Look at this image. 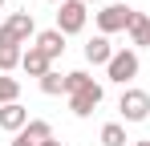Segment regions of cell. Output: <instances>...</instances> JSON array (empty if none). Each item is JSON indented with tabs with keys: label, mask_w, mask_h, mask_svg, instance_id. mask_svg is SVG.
Here are the masks:
<instances>
[{
	"label": "cell",
	"mask_w": 150,
	"mask_h": 146,
	"mask_svg": "<svg viewBox=\"0 0 150 146\" xmlns=\"http://www.w3.org/2000/svg\"><path fill=\"white\" fill-rule=\"evenodd\" d=\"M93 21H98V33H101V37L126 33L130 21H134V8H130V4H101V12H93Z\"/></svg>",
	"instance_id": "cell-1"
},
{
	"label": "cell",
	"mask_w": 150,
	"mask_h": 146,
	"mask_svg": "<svg viewBox=\"0 0 150 146\" xmlns=\"http://www.w3.org/2000/svg\"><path fill=\"white\" fill-rule=\"evenodd\" d=\"M101 97H105V89H101L93 77H85V81L77 85L73 94H69V110H73L77 118H89V114H93V110L101 106Z\"/></svg>",
	"instance_id": "cell-2"
},
{
	"label": "cell",
	"mask_w": 150,
	"mask_h": 146,
	"mask_svg": "<svg viewBox=\"0 0 150 146\" xmlns=\"http://www.w3.org/2000/svg\"><path fill=\"white\" fill-rule=\"evenodd\" d=\"M138 69H142L138 53H134V49H118V53L110 57V65H105V77L118 81V85H130V81L138 77Z\"/></svg>",
	"instance_id": "cell-3"
},
{
	"label": "cell",
	"mask_w": 150,
	"mask_h": 146,
	"mask_svg": "<svg viewBox=\"0 0 150 146\" xmlns=\"http://www.w3.org/2000/svg\"><path fill=\"white\" fill-rule=\"evenodd\" d=\"M85 21H89V4H81V0H65V4H57V24H53V28H61L65 37H73V33L85 28Z\"/></svg>",
	"instance_id": "cell-4"
},
{
	"label": "cell",
	"mask_w": 150,
	"mask_h": 146,
	"mask_svg": "<svg viewBox=\"0 0 150 146\" xmlns=\"http://www.w3.org/2000/svg\"><path fill=\"white\" fill-rule=\"evenodd\" d=\"M118 110H122V122H146L150 118V94L146 89H122L118 97Z\"/></svg>",
	"instance_id": "cell-5"
},
{
	"label": "cell",
	"mask_w": 150,
	"mask_h": 146,
	"mask_svg": "<svg viewBox=\"0 0 150 146\" xmlns=\"http://www.w3.org/2000/svg\"><path fill=\"white\" fill-rule=\"evenodd\" d=\"M4 28L12 33V41H16V45H28V41H37V21H33V12H28V8L12 12V16L4 21Z\"/></svg>",
	"instance_id": "cell-6"
},
{
	"label": "cell",
	"mask_w": 150,
	"mask_h": 146,
	"mask_svg": "<svg viewBox=\"0 0 150 146\" xmlns=\"http://www.w3.org/2000/svg\"><path fill=\"white\" fill-rule=\"evenodd\" d=\"M21 57H25V45H16V41H12V33L0 24V73L21 69Z\"/></svg>",
	"instance_id": "cell-7"
},
{
	"label": "cell",
	"mask_w": 150,
	"mask_h": 146,
	"mask_svg": "<svg viewBox=\"0 0 150 146\" xmlns=\"http://www.w3.org/2000/svg\"><path fill=\"white\" fill-rule=\"evenodd\" d=\"M28 122H33V118H28V110L21 106V101H12V106H0V130H8L12 138L25 130Z\"/></svg>",
	"instance_id": "cell-8"
},
{
	"label": "cell",
	"mask_w": 150,
	"mask_h": 146,
	"mask_svg": "<svg viewBox=\"0 0 150 146\" xmlns=\"http://www.w3.org/2000/svg\"><path fill=\"white\" fill-rule=\"evenodd\" d=\"M33 45L41 49L49 61H57V57L65 53V33H61V28H45V33H37V41H33Z\"/></svg>",
	"instance_id": "cell-9"
},
{
	"label": "cell",
	"mask_w": 150,
	"mask_h": 146,
	"mask_svg": "<svg viewBox=\"0 0 150 146\" xmlns=\"http://www.w3.org/2000/svg\"><path fill=\"white\" fill-rule=\"evenodd\" d=\"M21 69H25L28 77H37V81H41V77L53 69V61H49V57H45L37 45H28V49H25V57H21Z\"/></svg>",
	"instance_id": "cell-10"
},
{
	"label": "cell",
	"mask_w": 150,
	"mask_h": 146,
	"mask_svg": "<svg viewBox=\"0 0 150 146\" xmlns=\"http://www.w3.org/2000/svg\"><path fill=\"white\" fill-rule=\"evenodd\" d=\"M114 53H118V49L110 45V37H89V45H85V61H89V65H110V57H114Z\"/></svg>",
	"instance_id": "cell-11"
},
{
	"label": "cell",
	"mask_w": 150,
	"mask_h": 146,
	"mask_svg": "<svg viewBox=\"0 0 150 146\" xmlns=\"http://www.w3.org/2000/svg\"><path fill=\"white\" fill-rule=\"evenodd\" d=\"M126 33H130V45H134V49H146L150 45V16H146V12H134V21H130Z\"/></svg>",
	"instance_id": "cell-12"
},
{
	"label": "cell",
	"mask_w": 150,
	"mask_h": 146,
	"mask_svg": "<svg viewBox=\"0 0 150 146\" xmlns=\"http://www.w3.org/2000/svg\"><path fill=\"white\" fill-rule=\"evenodd\" d=\"M130 138H126V126L122 122H105L101 126V146H126Z\"/></svg>",
	"instance_id": "cell-13"
},
{
	"label": "cell",
	"mask_w": 150,
	"mask_h": 146,
	"mask_svg": "<svg viewBox=\"0 0 150 146\" xmlns=\"http://www.w3.org/2000/svg\"><path fill=\"white\" fill-rule=\"evenodd\" d=\"M12 101H21V81L0 73V106H12Z\"/></svg>",
	"instance_id": "cell-14"
},
{
	"label": "cell",
	"mask_w": 150,
	"mask_h": 146,
	"mask_svg": "<svg viewBox=\"0 0 150 146\" xmlns=\"http://www.w3.org/2000/svg\"><path fill=\"white\" fill-rule=\"evenodd\" d=\"M25 134L33 138V142H53V126H49V122H41V118H33V122H28V126H25Z\"/></svg>",
	"instance_id": "cell-15"
},
{
	"label": "cell",
	"mask_w": 150,
	"mask_h": 146,
	"mask_svg": "<svg viewBox=\"0 0 150 146\" xmlns=\"http://www.w3.org/2000/svg\"><path fill=\"white\" fill-rule=\"evenodd\" d=\"M41 94H49V97H57V94H65V77L57 69H49L45 77H41Z\"/></svg>",
	"instance_id": "cell-16"
},
{
	"label": "cell",
	"mask_w": 150,
	"mask_h": 146,
	"mask_svg": "<svg viewBox=\"0 0 150 146\" xmlns=\"http://www.w3.org/2000/svg\"><path fill=\"white\" fill-rule=\"evenodd\" d=\"M12 146H41V142H33V138H28L25 130H21V134H16V138H12Z\"/></svg>",
	"instance_id": "cell-17"
},
{
	"label": "cell",
	"mask_w": 150,
	"mask_h": 146,
	"mask_svg": "<svg viewBox=\"0 0 150 146\" xmlns=\"http://www.w3.org/2000/svg\"><path fill=\"white\" fill-rule=\"evenodd\" d=\"M130 146H150V138H142V142H130Z\"/></svg>",
	"instance_id": "cell-18"
},
{
	"label": "cell",
	"mask_w": 150,
	"mask_h": 146,
	"mask_svg": "<svg viewBox=\"0 0 150 146\" xmlns=\"http://www.w3.org/2000/svg\"><path fill=\"white\" fill-rule=\"evenodd\" d=\"M41 146H61V142H57V138H53V142H41Z\"/></svg>",
	"instance_id": "cell-19"
},
{
	"label": "cell",
	"mask_w": 150,
	"mask_h": 146,
	"mask_svg": "<svg viewBox=\"0 0 150 146\" xmlns=\"http://www.w3.org/2000/svg\"><path fill=\"white\" fill-rule=\"evenodd\" d=\"M81 4H101V0H81Z\"/></svg>",
	"instance_id": "cell-20"
},
{
	"label": "cell",
	"mask_w": 150,
	"mask_h": 146,
	"mask_svg": "<svg viewBox=\"0 0 150 146\" xmlns=\"http://www.w3.org/2000/svg\"><path fill=\"white\" fill-rule=\"evenodd\" d=\"M49 4H65V0H49Z\"/></svg>",
	"instance_id": "cell-21"
},
{
	"label": "cell",
	"mask_w": 150,
	"mask_h": 146,
	"mask_svg": "<svg viewBox=\"0 0 150 146\" xmlns=\"http://www.w3.org/2000/svg\"><path fill=\"white\" fill-rule=\"evenodd\" d=\"M0 4H4V0H0Z\"/></svg>",
	"instance_id": "cell-22"
}]
</instances>
